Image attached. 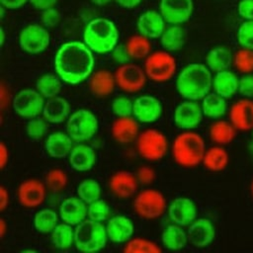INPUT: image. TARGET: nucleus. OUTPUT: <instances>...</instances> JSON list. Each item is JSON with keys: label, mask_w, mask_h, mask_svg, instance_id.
I'll list each match as a JSON object with an SVG mask.
<instances>
[{"label": "nucleus", "mask_w": 253, "mask_h": 253, "mask_svg": "<svg viewBox=\"0 0 253 253\" xmlns=\"http://www.w3.org/2000/svg\"><path fill=\"white\" fill-rule=\"evenodd\" d=\"M93 51L83 42L71 41L62 43L54 56V70L60 79L71 85L85 81L93 73Z\"/></svg>", "instance_id": "1"}, {"label": "nucleus", "mask_w": 253, "mask_h": 253, "mask_svg": "<svg viewBox=\"0 0 253 253\" xmlns=\"http://www.w3.org/2000/svg\"><path fill=\"white\" fill-rule=\"evenodd\" d=\"M46 185L38 179L23 181L17 190L20 205L26 209H36L42 206L46 198Z\"/></svg>", "instance_id": "15"}, {"label": "nucleus", "mask_w": 253, "mask_h": 253, "mask_svg": "<svg viewBox=\"0 0 253 253\" xmlns=\"http://www.w3.org/2000/svg\"><path fill=\"white\" fill-rule=\"evenodd\" d=\"M113 0H91V2L97 6H105L109 4Z\"/></svg>", "instance_id": "59"}, {"label": "nucleus", "mask_w": 253, "mask_h": 253, "mask_svg": "<svg viewBox=\"0 0 253 253\" xmlns=\"http://www.w3.org/2000/svg\"><path fill=\"white\" fill-rule=\"evenodd\" d=\"M67 158L72 169L78 172H86L94 167L97 155L92 146L83 142H78L77 144H74Z\"/></svg>", "instance_id": "24"}, {"label": "nucleus", "mask_w": 253, "mask_h": 253, "mask_svg": "<svg viewBox=\"0 0 253 253\" xmlns=\"http://www.w3.org/2000/svg\"><path fill=\"white\" fill-rule=\"evenodd\" d=\"M117 4H119L121 7L126 9H132L138 6L142 0H114Z\"/></svg>", "instance_id": "57"}, {"label": "nucleus", "mask_w": 253, "mask_h": 253, "mask_svg": "<svg viewBox=\"0 0 253 253\" xmlns=\"http://www.w3.org/2000/svg\"><path fill=\"white\" fill-rule=\"evenodd\" d=\"M70 115V104L65 98L55 96L45 99L42 116L47 123L54 125L62 124L67 121Z\"/></svg>", "instance_id": "26"}, {"label": "nucleus", "mask_w": 253, "mask_h": 253, "mask_svg": "<svg viewBox=\"0 0 253 253\" xmlns=\"http://www.w3.org/2000/svg\"><path fill=\"white\" fill-rule=\"evenodd\" d=\"M236 38L242 48L253 49V20L244 21L238 27Z\"/></svg>", "instance_id": "46"}, {"label": "nucleus", "mask_w": 253, "mask_h": 253, "mask_svg": "<svg viewBox=\"0 0 253 253\" xmlns=\"http://www.w3.org/2000/svg\"><path fill=\"white\" fill-rule=\"evenodd\" d=\"M7 231H8V225L5 221V219L1 218L0 219V236H1V238H4Z\"/></svg>", "instance_id": "58"}, {"label": "nucleus", "mask_w": 253, "mask_h": 253, "mask_svg": "<svg viewBox=\"0 0 253 253\" xmlns=\"http://www.w3.org/2000/svg\"><path fill=\"white\" fill-rule=\"evenodd\" d=\"M52 245L59 250L69 249L74 245V226L66 222H59L49 233Z\"/></svg>", "instance_id": "35"}, {"label": "nucleus", "mask_w": 253, "mask_h": 253, "mask_svg": "<svg viewBox=\"0 0 253 253\" xmlns=\"http://www.w3.org/2000/svg\"><path fill=\"white\" fill-rule=\"evenodd\" d=\"M47 131V122L41 117L30 119L26 124V132L29 137L38 139L42 137Z\"/></svg>", "instance_id": "47"}, {"label": "nucleus", "mask_w": 253, "mask_h": 253, "mask_svg": "<svg viewBox=\"0 0 253 253\" xmlns=\"http://www.w3.org/2000/svg\"><path fill=\"white\" fill-rule=\"evenodd\" d=\"M74 246L81 252H98L105 248L109 240L106 225L88 217L74 226Z\"/></svg>", "instance_id": "5"}, {"label": "nucleus", "mask_w": 253, "mask_h": 253, "mask_svg": "<svg viewBox=\"0 0 253 253\" xmlns=\"http://www.w3.org/2000/svg\"><path fill=\"white\" fill-rule=\"evenodd\" d=\"M112 56H113V59L120 65L127 63L129 62V59H131L126 50V45H122V44H118L112 50Z\"/></svg>", "instance_id": "52"}, {"label": "nucleus", "mask_w": 253, "mask_h": 253, "mask_svg": "<svg viewBox=\"0 0 253 253\" xmlns=\"http://www.w3.org/2000/svg\"><path fill=\"white\" fill-rule=\"evenodd\" d=\"M59 219L58 211L51 208H42L37 211L34 215V226L38 232L47 234L59 223Z\"/></svg>", "instance_id": "36"}, {"label": "nucleus", "mask_w": 253, "mask_h": 253, "mask_svg": "<svg viewBox=\"0 0 253 253\" xmlns=\"http://www.w3.org/2000/svg\"><path fill=\"white\" fill-rule=\"evenodd\" d=\"M194 11L193 0H160L159 12L168 25H183Z\"/></svg>", "instance_id": "14"}, {"label": "nucleus", "mask_w": 253, "mask_h": 253, "mask_svg": "<svg viewBox=\"0 0 253 253\" xmlns=\"http://www.w3.org/2000/svg\"><path fill=\"white\" fill-rule=\"evenodd\" d=\"M162 104L154 96L141 95L133 100L132 117L142 124L157 122L162 115Z\"/></svg>", "instance_id": "17"}, {"label": "nucleus", "mask_w": 253, "mask_h": 253, "mask_svg": "<svg viewBox=\"0 0 253 253\" xmlns=\"http://www.w3.org/2000/svg\"><path fill=\"white\" fill-rule=\"evenodd\" d=\"M74 140L66 131L56 130L50 132L44 141V148L46 153L56 159L68 157L72 147L74 146Z\"/></svg>", "instance_id": "27"}, {"label": "nucleus", "mask_w": 253, "mask_h": 253, "mask_svg": "<svg viewBox=\"0 0 253 253\" xmlns=\"http://www.w3.org/2000/svg\"><path fill=\"white\" fill-rule=\"evenodd\" d=\"M204 118L201 104L198 101L187 100L180 102L173 113L174 124L183 130H192L200 126Z\"/></svg>", "instance_id": "13"}, {"label": "nucleus", "mask_w": 253, "mask_h": 253, "mask_svg": "<svg viewBox=\"0 0 253 253\" xmlns=\"http://www.w3.org/2000/svg\"><path fill=\"white\" fill-rule=\"evenodd\" d=\"M126 50L132 59L146 58L151 53V42L142 35H135L128 39L126 43Z\"/></svg>", "instance_id": "39"}, {"label": "nucleus", "mask_w": 253, "mask_h": 253, "mask_svg": "<svg viewBox=\"0 0 253 253\" xmlns=\"http://www.w3.org/2000/svg\"><path fill=\"white\" fill-rule=\"evenodd\" d=\"M207 148L203 136L193 130L178 133L171 144L175 163L184 168H193L202 163Z\"/></svg>", "instance_id": "3"}, {"label": "nucleus", "mask_w": 253, "mask_h": 253, "mask_svg": "<svg viewBox=\"0 0 253 253\" xmlns=\"http://www.w3.org/2000/svg\"><path fill=\"white\" fill-rule=\"evenodd\" d=\"M10 201V195L7 188L4 186L0 187V211H3L8 208Z\"/></svg>", "instance_id": "55"}, {"label": "nucleus", "mask_w": 253, "mask_h": 253, "mask_svg": "<svg viewBox=\"0 0 253 253\" xmlns=\"http://www.w3.org/2000/svg\"><path fill=\"white\" fill-rule=\"evenodd\" d=\"M9 160V149L2 141L0 143V168L4 169Z\"/></svg>", "instance_id": "56"}, {"label": "nucleus", "mask_w": 253, "mask_h": 253, "mask_svg": "<svg viewBox=\"0 0 253 253\" xmlns=\"http://www.w3.org/2000/svg\"><path fill=\"white\" fill-rule=\"evenodd\" d=\"M111 109L117 118L130 117L133 111V101L126 96H118L112 101Z\"/></svg>", "instance_id": "45"}, {"label": "nucleus", "mask_w": 253, "mask_h": 253, "mask_svg": "<svg viewBox=\"0 0 253 253\" xmlns=\"http://www.w3.org/2000/svg\"><path fill=\"white\" fill-rule=\"evenodd\" d=\"M138 183L143 186L150 185L156 177V173L154 169L150 166H141L135 173Z\"/></svg>", "instance_id": "50"}, {"label": "nucleus", "mask_w": 253, "mask_h": 253, "mask_svg": "<svg viewBox=\"0 0 253 253\" xmlns=\"http://www.w3.org/2000/svg\"><path fill=\"white\" fill-rule=\"evenodd\" d=\"M1 6L9 10H15L23 7L29 0H0Z\"/></svg>", "instance_id": "54"}, {"label": "nucleus", "mask_w": 253, "mask_h": 253, "mask_svg": "<svg viewBox=\"0 0 253 253\" xmlns=\"http://www.w3.org/2000/svg\"><path fill=\"white\" fill-rule=\"evenodd\" d=\"M114 74L117 86L126 93L140 91L147 80L144 68L130 62L119 65Z\"/></svg>", "instance_id": "12"}, {"label": "nucleus", "mask_w": 253, "mask_h": 253, "mask_svg": "<svg viewBox=\"0 0 253 253\" xmlns=\"http://www.w3.org/2000/svg\"><path fill=\"white\" fill-rule=\"evenodd\" d=\"M201 101L204 116L207 118L219 119L227 111L226 99L215 92H210Z\"/></svg>", "instance_id": "34"}, {"label": "nucleus", "mask_w": 253, "mask_h": 253, "mask_svg": "<svg viewBox=\"0 0 253 253\" xmlns=\"http://www.w3.org/2000/svg\"><path fill=\"white\" fill-rule=\"evenodd\" d=\"M232 60V53L226 46H215L206 55V65L213 72L228 69Z\"/></svg>", "instance_id": "33"}, {"label": "nucleus", "mask_w": 253, "mask_h": 253, "mask_svg": "<svg viewBox=\"0 0 253 253\" xmlns=\"http://www.w3.org/2000/svg\"><path fill=\"white\" fill-rule=\"evenodd\" d=\"M0 34H1L0 42H1V45H4V42H5V32H4V29H3V28H1V30H0Z\"/></svg>", "instance_id": "60"}, {"label": "nucleus", "mask_w": 253, "mask_h": 253, "mask_svg": "<svg viewBox=\"0 0 253 253\" xmlns=\"http://www.w3.org/2000/svg\"><path fill=\"white\" fill-rule=\"evenodd\" d=\"M212 74L203 63H190L184 66L176 76L177 92L187 100H202L212 88Z\"/></svg>", "instance_id": "2"}, {"label": "nucleus", "mask_w": 253, "mask_h": 253, "mask_svg": "<svg viewBox=\"0 0 253 253\" xmlns=\"http://www.w3.org/2000/svg\"><path fill=\"white\" fill-rule=\"evenodd\" d=\"M88 205L78 196L67 197L61 201L58 207L60 220L76 226L87 218Z\"/></svg>", "instance_id": "20"}, {"label": "nucleus", "mask_w": 253, "mask_h": 253, "mask_svg": "<svg viewBox=\"0 0 253 253\" xmlns=\"http://www.w3.org/2000/svg\"><path fill=\"white\" fill-rule=\"evenodd\" d=\"M44 102L45 99L36 88H25L14 96L12 107L18 116L30 120L42 115Z\"/></svg>", "instance_id": "11"}, {"label": "nucleus", "mask_w": 253, "mask_h": 253, "mask_svg": "<svg viewBox=\"0 0 253 253\" xmlns=\"http://www.w3.org/2000/svg\"><path fill=\"white\" fill-rule=\"evenodd\" d=\"M235 129L236 128L230 122L218 120L211 125L209 134L214 143L218 145H225L234 139L236 134Z\"/></svg>", "instance_id": "37"}, {"label": "nucleus", "mask_w": 253, "mask_h": 253, "mask_svg": "<svg viewBox=\"0 0 253 253\" xmlns=\"http://www.w3.org/2000/svg\"><path fill=\"white\" fill-rule=\"evenodd\" d=\"M61 81L57 74L46 73L37 79L36 89L44 99H49L58 96L62 87Z\"/></svg>", "instance_id": "38"}, {"label": "nucleus", "mask_w": 253, "mask_h": 253, "mask_svg": "<svg viewBox=\"0 0 253 253\" xmlns=\"http://www.w3.org/2000/svg\"><path fill=\"white\" fill-rule=\"evenodd\" d=\"M168 203L164 194L154 188H144L137 192L132 201L134 212L143 219L160 218L167 211Z\"/></svg>", "instance_id": "6"}, {"label": "nucleus", "mask_w": 253, "mask_h": 253, "mask_svg": "<svg viewBox=\"0 0 253 253\" xmlns=\"http://www.w3.org/2000/svg\"><path fill=\"white\" fill-rule=\"evenodd\" d=\"M110 214L111 209L109 204L101 198L88 205L87 217L92 220L104 222L110 218Z\"/></svg>", "instance_id": "43"}, {"label": "nucleus", "mask_w": 253, "mask_h": 253, "mask_svg": "<svg viewBox=\"0 0 253 253\" xmlns=\"http://www.w3.org/2000/svg\"><path fill=\"white\" fill-rule=\"evenodd\" d=\"M126 253H160L162 248L156 242L144 237H131L124 244Z\"/></svg>", "instance_id": "40"}, {"label": "nucleus", "mask_w": 253, "mask_h": 253, "mask_svg": "<svg viewBox=\"0 0 253 253\" xmlns=\"http://www.w3.org/2000/svg\"><path fill=\"white\" fill-rule=\"evenodd\" d=\"M229 120L236 129H253V101L244 98L235 102L229 110Z\"/></svg>", "instance_id": "25"}, {"label": "nucleus", "mask_w": 253, "mask_h": 253, "mask_svg": "<svg viewBox=\"0 0 253 253\" xmlns=\"http://www.w3.org/2000/svg\"><path fill=\"white\" fill-rule=\"evenodd\" d=\"M188 241L196 248L209 246L215 237V227L207 217H197L187 229Z\"/></svg>", "instance_id": "18"}, {"label": "nucleus", "mask_w": 253, "mask_h": 253, "mask_svg": "<svg viewBox=\"0 0 253 253\" xmlns=\"http://www.w3.org/2000/svg\"><path fill=\"white\" fill-rule=\"evenodd\" d=\"M166 21L159 11L147 10L142 12L136 22V28L140 35L147 39H159L166 28Z\"/></svg>", "instance_id": "22"}, {"label": "nucleus", "mask_w": 253, "mask_h": 253, "mask_svg": "<svg viewBox=\"0 0 253 253\" xmlns=\"http://www.w3.org/2000/svg\"><path fill=\"white\" fill-rule=\"evenodd\" d=\"M42 24L45 28H53L58 25L60 21V14L59 12L53 7L46 10L42 11Z\"/></svg>", "instance_id": "48"}, {"label": "nucleus", "mask_w": 253, "mask_h": 253, "mask_svg": "<svg viewBox=\"0 0 253 253\" xmlns=\"http://www.w3.org/2000/svg\"><path fill=\"white\" fill-rule=\"evenodd\" d=\"M237 13L244 21L253 20V0H240L237 5Z\"/></svg>", "instance_id": "51"}, {"label": "nucleus", "mask_w": 253, "mask_h": 253, "mask_svg": "<svg viewBox=\"0 0 253 253\" xmlns=\"http://www.w3.org/2000/svg\"><path fill=\"white\" fill-rule=\"evenodd\" d=\"M57 0H29V3L37 10L43 11L49 8H53Z\"/></svg>", "instance_id": "53"}, {"label": "nucleus", "mask_w": 253, "mask_h": 253, "mask_svg": "<svg viewBox=\"0 0 253 253\" xmlns=\"http://www.w3.org/2000/svg\"><path fill=\"white\" fill-rule=\"evenodd\" d=\"M112 137L121 144H128L136 140L139 134V122L132 116L117 118L111 126Z\"/></svg>", "instance_id": "23"}, {"label": "nucleus", "mask_w": 253, "mask_h": 253, "mask_svg": "<svg viewBox=\"0 0 253 253\" xmlns=\"http://www.w3.org/2000/svg\"><path fill=\"white\" fill-rule=\"evenodd\" d=\"M136 149L143 159L150 162L160 161L169 150L168 138L156 128H146L136 138Z\"/></svg>", "instance_id": "7"}, {"label": "nucleus", "mask_w": 253, "mask_h": 253, "mask_svg": "<svg viewBox=\"0 0 253 253\" xmlns=\"http://www.w3.org/2000/svg\"><path fill=\"white\" fill-rule=\"evenodd\" d=\"M134 223L126 215L119 214L110 217L106 223V230L110 241L125 244L134 234Z\"/></svg>", "instance_id": "21"}, {"label": "nucleus", "mask_w": 253, "mask_h": 253, "mask_svg": "<svg viewBox=\"0 0 253 253\" xmlns=\"http://www.w3.org/2000/svg\"><path fill=\"white\" fill-rule=\"evenodd\" d=\"M167 214L171 222L186 227L198 217V208L192 199L178 197L168 204Z\"/></svg>", "instance_id": "16"}, {"label": "nucleus", "mask_w": 253, "mask_h": 253, "mask_svg": "<svg viewBox=\"0 0 253 253\" xmlns=\"http://www.w3.org/2000/svg\"><path fill=\"white\" fill-rule=\"evenodd\" d=\"M144 71L147 78L156 83L171 80L177 72V60L167 50L151 52L144 61Z\"/></svg>", "instance_id": "9"}, {"label": "nucleus", "mask_w": 253, "mask_h": 253, "mask_svg": "<svg viewBox=\"0 0 253 253\" xmlns=\"http://www.w3.org/2000/svg\"><path fill=\"white\" fill-rule=\"evenodd\" d=\"M162 246L171 251H178L189 243L187 230L184 226L171 222L164 227L161 233Z\"/></svg>", "instance_id": "29"}, {"label": "nucleus", "mask_w": 253, "mask_h": 253, "mask_svg": "<svg viewBox=\"0 0 253 253\" xmlns=\"http://www.w3.org/2000/svg\"><path fill=\"white\" fill-rule=\"evenodd\" d=\"M233 63L237 70L247 74L253 71V49L241 48L233 56Z\"/></svg>", "instance_id": "44"}, {"label": "nucleus", "mask_w": 253, "mask_h": 253, "mask_svg": "<svg viewBox=\"0 0 253 253\" xmlns=\"http://www.w3.org/2000/svg\"><path fill=\"white\" fill-rule=\"evenodd\" d=\"M120 34L113 21L95 18L87 23L83 31V42L95 53L112 52L118 45Z\"/></svg>", "instance_id": "4"}, {"label": "nucleus", "mask_w": 253, "mask_h": 253, "mask_svg": "<svg viewBox=\"0 0 253 253\" xmlns=\"http://www.w3.org/2000/svg\"><path fill=\"white\" fill-rule=\"evenodd\" d=\"M185 40L186 36L182 25H168L159 38L161 46L169 52L180 50L184 46Z\"/></svg>", "instance_id": "31"}, {"label": "nucleus", "mask_w": 253, "mask_h": 253, "mask_svg": "<svg viewBox=\"0 0 253 253\" xmlns=\"http://www.w3.org/2000/svg\"><path fill=\"white\" fill-rule=\"evenodd\" d=\"M229 161L227 151L221 145H214L207 148L203 157L202 164L211 172H219L226 168Z\"/></svg>", "instance_id": "32"}, {"label": "nucleus", "mask_w": 253, "mask_h": 253, "mask_svg": "<svg viewBox=\"0 0 253 253\" xmlns=\"http://www.w3.org/2000/svg\"><path fill=\"white\" fill-rule=\"evenodd\" d=\"M44 182L47 189L54 193H58L66 188L68 183V176L62 169L54 168L46 173Z\"/></svg>", "instance_id": "42"}, {"label": "nucleus", "mask_w": 253, "mask_h": 253, "mask_svg": "<svg viewBox=\"0 0 253 253\" xmlns=\"http://www.w3.org/2000/svg\"><path fill=\"white\" fill-rule=\"evenodd\" d=\"M252 145H253V139H252Z\"/></svg>", "instance_id": "62"}, {"label": "nucleus", "mask_w": 253, "mask_h": 253, "mask_svg": "<svg viewBox=\"0 0 253 253\" xmlns=\"http://www.w3.org/2000/svg\"><path fill=\"white\" fill-rule=\"evenodd\" d=\"M238 92L244 98H253V74L247 73L239 79Z\"/></svg>", "instance_id": "49"}, {"label": "nucleus", "mask_w": 253, "mask_h": 253, "mask_svg": "<svg viewBox=\"0 0 253 253\" xmlns=\"http://www.w3.org/2000/svg\"><path fill=\"white\" fill-rule=\"evenodd\" d=\"M66 132L76 142H84L94 137L99 128L97 116L88 109H78L65 122Z\"/></svg>", "instance_id": "8"}, {"label": "nucleus", "mask_w": 253, "mask_h": 253, "mask_svg": "<svg viewBox=\"0 0 253 253\" xmlns=\"http://www.w3.org/2000/svg\"><path fill=\"white\" fill-rule=\"evenodd\" d=\"M239 79L232 71L225 69L218 72L212 77L213 92L225 99L231 98L238 92Z\"/></svg>", "instance_id": "28"}, {"label": "nucleus", "mask_w": 253, "mask_h": 253, "mask_svg": "<svg viewBox=\"0 0 253 253\" xmlns=\"http://www.w3.org/2000/svg\"><path fill=\"white\" fill-rule=\"evenodd\" d=\"M138 180L136 175L130 171L120 170L115 172L109 180L110 191L119 199L134 197L138 192Z\"/></svg>", "instance_id": "19"}, {"label": "nucleus", "mask_w": 253, "mask_h": 253, "mask_svg": "<svg viewBox=\"0 0 253 253\" xmlns=\"http://www.w3.org/2000/svg\"><path fill=\"white\" fill-rule=\"evenodd\" d=\"M50 35L42 25L30 24L24 27L19 34V45L29 54H39L48 48Z\"/></svg>", "instance_id": "10"}, {"label": "nucleus", "mask_w": 253, "mask_h": 253, "mask_svg": "<svg viewBox=\"0 0 253 253\" xmlns=\"http://www.w3.org/2000/svg\"><path fill=\"white\" fill-rule=\"evenodd\" d=\"M251 192H252V195H253V181H252V184H251Z\"/></svg>", "instance_id": "61"}, {"label": "nucleus", "mask_w": 253, "mask_h": 253, "mask_svg": "<svg viewBox=\"0 0 253 253\" xmlns=\"http://www.w3.org/2000/svg\"><path fill=\"white\" fill-rule=\"evenodd\" d=\"M117 86L115 74L107 69H99L89 77V87L91 92L97 97L110 95Z\"/></svg>", "instance_id": "30"}, {"label": "nucleus", "mask_w": 253, "mask_h": 253, "mask_svg": "<svg viewBox=\"0 0 253 253\" xmlns=\"http://www.w3.org/2000/svg\"><path fill=\"white\" fill-rule=\"evenodd\" d=\"M76 195L87 205L101 198L102 189L99 182L92 178H87L82 180L77 188Z\"/></svg>", "instance_id": "41"}]
</instances>
